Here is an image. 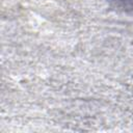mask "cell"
Returning <instances> with one entry per match:
<instances>
[{"instance_id": "obj_1", "label": "cell", "mask_w": 133, "mask_h": 133, "mask_svg": "<svg viewBox=\"0 0 133 133\" xmlns=\"http://www.w3.org/2000/svg\"><path fill=\"white\" fill-rule=\"evenodd\" d=\"M119 1H128V0H119Z\"/></svg>"}]
</instances>
